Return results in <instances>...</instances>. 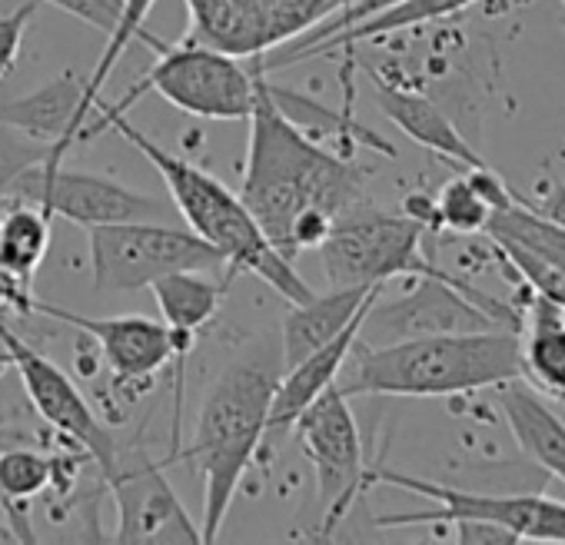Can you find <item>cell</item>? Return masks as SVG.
I'll list each match as a JSON object with an SVG mask.
<instances>
[{
    "label": "cell",
    "mask_w": 565,
    "mask_h": 545,
    "mask_svg": "<svg viewBox=\"0 0 565 545\" xmlns=\"http://www.w3.org/2000/svg\"><path fill=\"white\" fill-rule=\"evenodd\" d=\"M44 4H51V8H57V11L104 31V34L114 31L117 18L124 11V0H44Z\"/></svg>",
    "instance_id": "1f68e13d"
},
{
    "label": "cell",
    "mask_w": 565,
    "mask_h": 545,
    "mask_svg": "<svg viewBox=\"0 0 565 545\" xmlns=\"http://www.w3.org/2000/svg\"><path fill=\"white\" fill-rule=\"evenodd\" d=\"M90 266L100 293H134L170 272L226 269V259L193 229L167 220H134L90 229Z\"/></svg>",
    "instance_id": "ba28073f"
},
{
    "label": "cell",
    "mask_w": 565,
    "mask_h": 545,
    "mask_svg": "<svg viewBox=\"0 0 565 545\" xmlns=\"http://www.w3.org/2000/svg\"><path fill=\"white\" fill-rule=\"evenodd\" d=\"M366 180L370 167L327 150L279 114L259 64L239 200L266 239L287 259L317 249L333 223L366 200Z\"/></svg>",
    "instance_id": "6da1fadb"
},
{
    "label": "cell",
    "mask_w": 565,
    "mask_h": 545,
    "mask_svg": "<svg viewBox=\"0 0 565 545\" xmlns=\"http://www.w3.org/2000/svg\"><path fill=\"white\" fill-rule=\"evenodd\" d=\"M366 310L337 340H330L327 346L313 350L310 356H303L300 363H294V366H287V370L279 373V383H276V393H273V406H269V419H266V439H279L282 432H290L294 423L300 419V413L323 389H330L340 380V373H343V366H347V360H350V353L356 346L360 323H363Z\"/></svg>",
    "instance_id": "ac0fdd59"
},
{
    "label": "cell",
    "mask_w": 565,
    "mask_h": 545,
    "mask_svg": "<svg viewBox=\"0 0 565 545\" xmlns=\"http://www.w3.org/2000/svg\"><path fill=\"white\" fill-rule=\"evenodd\" d=\"M34 0L31 4H21L14 14H4L0 18V81L11 77L18 61H21V51H24V34H28V24L34 18Z\"/></svg>",
    "instance_id": "f546056e"
},
{
    "label": "cell",
    "mask_w": 565,
    "mask_h": 545,
    "mask_svg": "<svg viewBox=\"0 0 565 545\" xmlns=\"http://www.w3.org/2000/svg\"><path fill=\"white\" fill-rule=\"evenodd\" d=\"M426 226L406 213H386L366 200L347 210L317 246L330 287H386L393 277L446 272L423 249Z\"/></svg>",
    "instance_id": "8992f818"
},
{
    "label": "cell",
    "mask_w": 565,
    "mask_h": 545,
    "mask_svg": "<svg viewBox=\"0 0 565 545\" xmlns=\"http://www.w3.org/2000/svg\"><path fill=\"white\" fill-rule=\"evenodd\" d=\"M279 373L282 363L273 360L269 350H253L246 356L230 360L216 373V380L210 383L200 403L193 439L177 452V459L193 462L203 485V522H200L203 542L220 538V528L239 492V482L253 456L266 442V419H269Z\"/></svg>",
    "instance_id": "7a4b0ae2"
},
{
    "label": "cell",
    "mask_w": 565,
    "mask_h": 545,
    "mask_svg": "<svg viewBox=\"0 0 565 545\" xmlns=\"http://www.w3.org/2000/svg\"><path fill=\"white\" fill-rule=\"evenodd\" d=\"M57 456L38 449H4L0 452V499L14 509H28V502L54 485Z\"/></svg>",
    "instance_id": "f1b7e54d"
},
{
    "label": "cell",
    "mask_w": 565,
    "mask_h": 545,
    "mask_svg": "<svg viewBox=\"0 0 565 545\" xmlns=\"http://www.w3.org/2000/svg\"><path fill=\"white\" fill-rule=\"evenodd\" d=\"M370 81H373V104L409 140H416L419 147L439 153L443 160H449L456 167H489L476 153V147L456 130V124L443 114L439 104H433L429 97H423L416 90L396 87V84L383 81L380 74H370Z\"/></svg>",
    "instance_id": "d6986e66"
},
{
    "label": "cell",
    "mask_w": 565,
    "mask_h": 545,
    "mask_svg": "<svg viewBox=\"0 0 565 545\" xmlns=\"http://www.w3.org/2000/svg\"><path fill=\"white\" fill-rule=\"evenodd\" d=\"M433 203H436V226L459 233V236L486 233L489 216L495 213V206L476 186L469 167H459V173L443 183V190L433 196Z\"/></svg>",
    "instance_id": "4316f807"
},
{
    "label": "cell",
    "mask_w": 565,
    "mask_h": 545,
    "mask_svg": "<svg viewBox=\"0 0 565 545\" xmlns=\"http://www.w3.org/2000/svg\"><path fill=\"white\" fill-rule=\"evenodd\" d=\"M479 4V0H403V4H393L340 34H333L330 41L297 54V61H307V57H320L333 47H356L370 38H386V34H396V31H409V28H419V24H429V21H443L449 14H459L466 8ZM294 61V64H297Z\"/></svg>",
    "instance_id": "d4e9b609"
},
{
    "label": "cell",
    "mask_w": 565,
    "mask_h": 545,
    "mask_svg": "<svg viewBox=\"0 0 565 545\" xmlns=\"http://www.w3.org/2000/svg\"><path fill=\"white\" fill-rule=\"evenodd\" d=\"M107 130H117L134 150H140L157 167V173L163 177V183L170 190V203L183 216L186 229H193L200 239H206L213 249L223 253L226 269L233 277L239 269H246L249 277L263 280L290 307L317 297L313 287L297 272L294 259H287L266 239V233L259 229L249 206L223 180H216L203 167L163 150L157 140H150L143 130H137L127 117H114L107 124Z\"/></svg>",
    "instance_id": "277c9868"
},
{
    "label": "cell",
    "mask_w": 565,
    "mask_h": 545,
    "mask_svg": "<svg viewBox=\"0 0 565 545\" xmlns=\"http://www.w3.org/2000/svg\"><path fill=\"white\" fill-rule=\"evenodd\" d=\"M230 272L213 280V272H170L150 284L153 303L163 317V327L170 333V363H173V423H170V456L163 466L177 462V452L183 446V389H186V360L196 346V336L210 320L220 313Z\"/></svg>",
    "instance_id": "2e32d148"
},
{
    "label": "cell",
    "mask_w": 565,
    "mask_h": 545,
    "mask_svg": "<svg viewBox=\"0 0 565 545\" xmlns=\"http://www.w3.org/2000/svg\"><path fill=\"white\" fill-rule=\"evenodd\" d=\"M502 413L512 429V439L519 449L548 475L565 482V423L558 413L545 403L539 389H532L525 380H512L499 386Z\"/></svg>",
    "instance_id": "7402d4cb"
},
{
    "label": "cell",
    "mask_w": 565,
    "mask_h": 545,
    "mask_svg": "<svg viewBox=\"0 0 565 545\" xmlns=\"http://www.w3.org/2000/svg\"><path fill=\"white\" fill-rule=\"evenodd\" d=\"M266 90L273 97V104L279 107V114L287 117L294 127H300L303 133H310L313 140L317 137H330V140H340V143H360V147H370L383 157H396V147L380 137L376 130H370L366 124H360L350 107H327L320 104L317 97H307L300 90H290V87H279V84H269L266 77Z\"/></svg>",
    "instance_id": "603a6c76"
},
{
    "label": "cell",
    "mask_w": 565,
    "mask_h": 545,
    "mask_svg": "<svg viewBox=\"0 0 565 545\" xmlns=\"http://www.w3.org/2000/svg\"><path fill=\"white\" fill-rule=\"evenodd\" d=\"M519 310L522 380L548 399H565V310L525 287Z\"/></svg>",
    "instance_id": "44dd1931"
},
{
    "label": "cell",
    "mask_w": 565,
    "mask_h": 545,
    "mask_svg": "<svg viewBox=\"0 0 565 545\" xmlns=\"http://www.w3.org/2000/svg\"><path fill=\"white\" fill-rule=\"evenodd\" d=\"M140 44L157 51V64L117 100V104H97L100 117L90 120L77 143L94 140L107 130L114 117H124L140 97L157 94L177 110L203 120H249L253 100H256V71L263 57H249L253 64H239L236 54H226L220 47H210L203 41H183V44H163L150 31H143Z\"/></svg>",
    "instance_id": "5b68a950"
},
{
    "label": "cell",
    "mask_w": 565,
    "mask_h": 545,
    "mask_svg": "<svg viewBox=\"0 0 565 545\" xmlns=\"http://www.w3.org/2000/svg\"><path fill=\"white\" fill-rule=\"evenodd\" d=\"M0 350L8 353L11 366L18 370L24 393H28L31 406L38 409V416L61 436L64 446L81 449L97 466L100 479L107 482L114 472V462H117V436L94 413V406L84 399L77 383L57 363H51L44 353H38L28 340H21L4 323V317H0Z\"/></svg>",
    "instance_id": "8fae6325"
},
{
    "label": "cell",
    "mask_w": 565,
    "mask_h": 545,
    "mask_svg": "<svg viewBox=\"0 0 565 545\" xmlns=\"http://www.w3.org/2000/svg\"><path fill=\"white\" fill-rule=\"evenodd\" d=\"M294 429L317 472V489L323 502V525L317 528V538H330L353 512L360 492L366 489L370 469L350 396H343L333 383L300 413Z\"/></svg>",
    "instance_id": "30bf717a"
},
{
    "label": "cell",
    "mask_w": 565,
    "mask_h": 545,
    "mask_svg": "<svg viewBox=\"0 0 565 545\" xmlns=\"http://www.w3.org/2000/svg\"><path fill=\"white\" fill-rule=\"evenodd\" d=\"M8 366H11V360H8V353H4V350H0V373H4Z\"/></svg>",
    "instance_id": "836d02e7"
},
{
    "label": "cell",
    "mask_w": 565,
    "mask_h": 545,
    "mask_svg": "<svg viewBox=\"0 0 565 545\" xmlns=\"http://www.w3.org/2000/svg\"><path fill=\"white\" fill-rule=\"evenodd\" d=\"M376 297H383V287H330V293L290 307L282 317V370L337 340Z\"/></svg>",
    "instance_id": "ffe728a7"
},
{
    "label": "cell",
    "mask_w": 565,
    "mask_h": 545,
    "mask_svg": "<svg viewBox=\"0 0 565 545\" xmlns=\"http://www.w3.org/2000/svg\"><path fill=\"white\" fill-rule=\"evenodd\" d=\"M87 124L90 117L84 110V81L74 71H64L28 97L0 104V127L18 130L28 140L47 147L44 167H61Z\"/></svg>",
    "instance_id": "e0dca14e"
},
{
    "label": "cell",
    "mask_w": 565,
    "mask_h": 545,
    "mask_svg": "<svg viewBox=\"0 0 565 545\" xmlns=\"http://www.w3.org/2000/svg\"><path fill=\"white\" fill-rule=\"evenodd\" d=\"M34 313L51 317L84 333L87 340H94L100 363L110 376L114 396H124L127 403H134L150 386V380L170 363V333L160 320H150L140 313L84 317V313H71L41 300H34Z\"/></svg>",
    "instance_id": "9a60e30c"
},
{
    "label": "cell",
    "mask_w": 565,
    "mask_h": 545,
    "mask_svg": "<svg viewBox=\"0 0 565 545\" xmlns=\"http://www.w3.org/2000/svg\"><path fill=\"white\" fill-rule=\"evenodd\" d=\"M120 525L114 542H190L203 545L200 525H193L186 505L180 502L177 489L163 475V462L150 459L143 442H120L117 439V462L107 479Z\"/></svg>",
    "instance_id": "4fadbf2b"
},
{
    "label": "cell",
    "mask_w": 565,
    "mask_h": 545,
    "mask_svg": "<svg viewBox=\"0 0 565 545\" xmlns=\"http://www.w3.org/2000/svg\"><path fill=\"white\" fill-rule=\"evenodd\" d=\"M193 11V41L236 57H263L266 47L290 41L320 18L333 14L340 0H186Z\"/></svg>",
    "instance_id": "5bb4252c"
},
{
    "label": "cell",
    "mask_w": 565,
    "mask_h": 545,
    "mask_svg": "<svg viewBox=\"0 0 565 545\" xmlns=\"http://www.w3.org/2000/svg\"><path fill=\"white\" fill-rule=\"evenodd\" d=\"M153 4H157V0H124V11H120V18H117L114 31L107 34V47H104V54L97 57V67L90 71V77L84 81V110H87V117L97 110V104H100V90H104V84L110 81V74H114V67H117V61L127 54V47H130L134 41H140V38H143V31H147V18H150Z\"/></svg>",
    "instance_id": "83f0119b"
},
{
    "label": "cell",
    "mask_w": 565,
    "mask_h": 545,
    "mask_svg": "<svg viewBox=\"0 0 565 545\" xmlns=\"http://www.w3.org/2000/svg\"><path fill=\"white\" fill-rule=\"evenodd\" d=\"M512 200L522 203L525 210L539 213L542 220L565 226V180H558V177H539L529 196H522V193L512 186Z\"/></svg>",
    "instance_id": "4dcf8cb0"
},
{
    "label": "cell",
    "mask_w": 565,
    "mask_h": 545,
    "mask_svg": "<svg viewBox=\"0 0 565 545\" xmlns=\"http://www.w3.org/2000/svg\"><path fill=\"white\" fill-rule=\"evenodd\" d=\"M24 200L38 203L47 216H61L77 226H107V223H134V220H167L170 206L150 193H137L110 177L87 170H64L34 163L21 170L0 203Z\"/></svg>",
    "instance_id": "7c38bea8"
},
{
    "label": "cell",
    "mask_w": 565,
    "mask_h": 545,
    "mask_svg": "<svg viewBox=\"0 0 565 545\" xmlns=\"http://www.w3.org/2000/svg\"><path fill=\"white\" fill-rule=\"evenodd\" d=\"M370 485H399L406 492H419L426 499H436V509L426 512H403V515H376L373 522L380 528H403V525H449L456 519H482L509 528L519 542H565V502L539 495V492H519V495H489V492H466L452 485H439L419 475L393 472L383 466L366 469V489Z\"/></svg>",
    "instance_id": "9c48e42d"
},
{
    "label": "cell",
    "mask_w": 565,
    "mask_h": 545,
    "mask_svg": "<svg viewBox=\"0 0 565 545\" xmlns=\"http://www.w3.org/2000/svg\"><path fill=\"white\" fill-rule=\"evenodd\" d=\"M519 310L476 290L472 284L436 272V277H416V287L399 300H373L360 323V343L390 346L419 336L439 333H476V330H515Z\"/></svg>",
    "instance_id": "52a82bcc"
},
{
    "label": "cell",
    "mask_w": 565,
    "mask_h": 545,
    "mask_svg": "<svg viewBox=\"0 0 565 545\" xmlns=\"http://www.w3.org/2000/svg\"><path fill=\"white\" fill-rule=\"evenodd\" d=\"M51 246V216L38 203L11 200L0 203V272L34 284Z\"/></svg>",
    "instance_id": "cb8c5ba5"
},
{
    "label": "cell",
    "mask_w": 565,
    "mask_h": 545,
    "mask_svg": "<svg viewBox=\"0 0 565 545\" xmlns=\"http://www.w3.org/2000/svg\"><path fill=\"white\" fill-rule=\"evenodd\" d=\"M0 542H38L28 509H14L0 499Z\"/></svg>",
    "instance_id": "d6a6232c"
},
{
    "label": "cell",
    "mask_w": 565,
    "mask_h": 545,
    "mask_svg": "<svg viewBox=\"0 0 565 545\" xmlns=\"http://www.w3.org/2000/svg\"><path fill=\"white\" fill-rule=\"evenodd\" d=\"M486 236L529 249L532 256H539L542 263H548L552 269H558L565 277V226L542 220L539 213L525 210L522 203L512 200L505 210H495L489 216Z\"/></svg>",
    "instance_id": "484cf974"
},
{
    "label": "cell",
    "mask_w": 565,
    "mask_h": 545,
    "mask_svg": "<svg viewBox=\"0 0 565 545\" xmlns=\"http://www.w3.org/2000/svg\"><path fill=\"white\" fill-rule=\"evenodd\" d=\"M522 380L515 330H476L366 346L356 340L337 386L343 396H459Z\"/></svg>",
    "instance_id": "3957f363"
}]
</instances>
